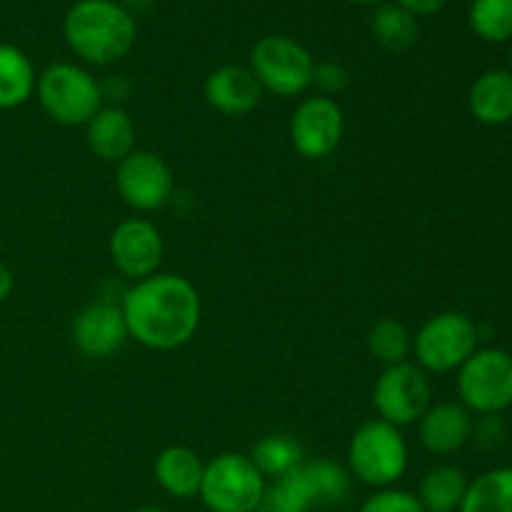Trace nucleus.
<instances>
[{
    "label": "nucleus",
    "instance_id": "nucleus-26",
    "mask_svg": "<svg viewBox=\"0 0 512 512\" xmlns=\"http://www.w3.org/2000/svg\"><path fill=\"white\" fill-rule=\"evenodd\" d=\"M468 23L485 43H508L512 40V0H473Z\"/></svg>",
    "mask_w": 512,
    "mask_h": 512
},
{
    "label": "nucleus",
    "instance_id": "nucleus-20",
    "mask_svg": "<svg viewBox=\"0 0 512 512\" xmlns=\"http://www.w3.org/2000/svg\"><path fill=\"white\" fill-rule=\"evenodd\" d=\"M33 63L18 45L0 43V110H15L28 103L35 93Z\"/></svg>",
    "mask_w": 512,
    "mask_h": 512
},
{
    "label": "nucleus",
    "instance_id": "nucleus-23",
    "mask_svg": "<svg viewBox=\"0 0 512 512\" xmlns=\"http://www.w3.org/2000/svg\"><path fill=\"white\" fill-rule=\"evenodd\" d=\"M458 512H512V465L470 480Z\"/></svg>",
    "mask_w": 512,
    "mask_h": 512
},
{
    "label": "nucleus",
    "instance_id": "nucleus-13",
    "mask_svg": "<svg viewBox=\"0 0 512 512\" xmlns=\"http://www.w3.org/2000/svg\"><path fill=\"white\" fill-rule=\"evenodd\" d=\"M108 255L113 268L130 283L160 273L165 255L163 233L148 218H125L108 238Z\"/></svg>",
    "mask_w": 512,
    "mask_h": 512
},
{
    "label": "nucleus",
    "instance_id": "nucleus-5",
    "mask_svg": "<svg viewBox=\"0 0 512 512\" xmlns=\"http://www.w3.org/2000/svg\"><path fill=\"white\" fill-rule=\"evenodd\" d=\"M43 113L63 128H85L103 108V85L75 63H53L38 75L35 83Z\"/></svg>",
    "mask_w": 512,
    "mask_h": 512
},
{
    "label": "nucleus",
    "instance_id": "nucleus-19",
    "mask_svg": "<svg viewBox=\"0 0 512 512\" xmlns=\"http://www.w3.org/2000/svg\"><path fill=\"white\" fill-rule=\"evenodd\" d=\"M468 110L480 125L500 128L512 123V70H485L473 80Z\"/></svg>",
    "mask_w": 512,
    "mask_h": 512
},
{
    "label": "nucleus",
    "instance_id": "nucleus-9",
    "mask_svg": "<svg viewBox=\"0 0 512 512\" xmlns=\"http://www.w3.org/2000/svg\"><path fill=\"white\" fill-rule=\"evenodd\" d=\"M458 398L473 415H503L512 408V353L478 348L458 370Z\"/></svg>",
    "mask_w": 512,
    "mask_h": 512
},
{
    "label": "nucleus",
    "instance_id": "nucleus-15",
    "mask_svg": "<svg viewBox=\"0 0 512 512\" xmlns=\"http://www.w3.org/2000/svg\"><path fill=\"white\" fill-rule=\"evenodd\" d=\"M418 440L430 455L448 458L473 443L475 415L455 400L433 403L418 420Z\"/></svg>",
    "mask_w": 512,
    "mask_h": 512
},
{
    "label": "nucleus",
    "instance_id": "nucleus-3",
    "mask_svg": "<svg viewBox=\"0 0 512 512\" xmlns=\"http://www.w3.org/2000/svg\"><path fill=\"white\" fill-rule=\"evenodd\" d=\"M353 478L335 460H303L295 470L265 488L258 512H313V508H338L350 498Z\"/></svg>",
    "mask_w": 512,
    "mask_h": 512
},
{
    "label": "nucleus",
    "instance_id": "nucleus-1",
    "mask_svg": "<svg viewBox=\"0 0 512 512\" xmlns=\"http://www.w3.org/2000/svg\"><path fill=\"white\" fill-rule=\"evenodd\" d=\"M130 340L155 353H170L198 335L203 298L185 275L155 273L130 285L120 300Z\"/></svg>",
    "mask_w": 512,
    "mask_h": 512
},
{
    "label": "nucleus",
    "instance_id": "nucleus-7",
    "mask_svg": "<svg viewBox=\"0 0 512 512\" xmlns=\"http://www.w3.org/2000/svg\"><path fill=\"white\" fill-rule=\"evenodd\" d=\"M268 480L243 453H223L205 463L198 498L210 512H258Z\"/></svg>",
    "mask_w": 512,
    "mask_h": 512
},
{
    "label": "nucleus",
    "instance_id": "nucleus-6",
    "mask_svg": "<svg viewBox=\"0 0 512 512\" xmlns=\"http://www.w3.org/2000/svg\"><path fill=\"white\" fill-rule=\"evenodd\" d=\"M478 348V323L460 310H443V313L430 315L413 335L415 365L428 375L458 373Z\"/></svg>",
    "mask_w": 512,
    "mask_h": 512
},
{
    "label": "nucleus",
    "instance_id": "nucleus-14",
    "mask_svg": "<svg viewBox=\"0 0 512 512\" xmlns=\"http://www.w3.org/2000/svg\"><path fill=\"white\" fill-rule=\"evenodd\" d=\"M70 340L83 358H115L130 340L120 303L100 298L83 305L70 323Z\"/></svg>",
    "mask_w": 512,
    "mask_h": 512
},
{
    "label": "nucleus",
    "instance_id": "nucleus-22",
    "mask_svg": "<svg viewBox=\"0 0 512 512\" xmlns=\"http://www.w3.org/2000/svg\"><path fill=\"white\" fill-rule=\"evenodd\" d=\"M370 30L380 48L388 53H405L418 43L420 35L418 18L400 8L398 3H380L370 20Z\"/></svg>",
    "mask_w": 512,
    "mask_h": 512
},
{
    "label": "nucleus",
    "instance_id": "nucleus-30",
    "mask_svg": "<svg viewBox=\"0 0 512 512\" xmlns=\"http://www.w3.org/2000/svg\"><path fill=\"white\" fill-rule=\"evenodd\" d=\"M403 10H408L415 18H425V15H435L448 5V0H395Z\"/></svg>",
    "mask_w": 512,
    "mask_h": 512
},
{
    "label": "nucleus",
    "instance_id": "nucleus-16",
    "mask_svg": "<svg viewBox=\"0 0 512 512\" xmlns=\"http://www.w3.org/2000/svg\"><path fill=\"white\" fill-rule=\"evenodd\" d=\"M203 95L205 103L220 115L243 118L258 108L263 100V88L253 70L245 65H220L205 78Z\"/></svg>",
    "mask_w": 512,
    "mask_h": 512
},
{
    "label": "nucleus",
    "instance_id": "nucleus-27",
    "mask_svg": "<svg viewBox=\"0 0 512 512\" xmlns=\"http://www.w3.org/2000/svg\"><path fill=\"white\" fill-rule=\"evenodd\" d=\"M358 512H425L418 495L403 488H383L370 493Z\"/></svg>",
    "mask_w": 512,
    "mask_h": 512
},
{
    "label": "nucleus",
    "instance_id": "nucleus-33",
    "mask_svg": "<svg viewBox=\"0 0 512 512\" xmlns=\"http://www.w3.org/2000/svg\"><path fill=\"white\" fill-rule=\"evenodd\" d=\"M350 3H358V5H380L385 0H350Z\"/></svg>",
    "mask_w": 512,
    "mask_h": 512
},
{
    "label": "nucleus",
    "instance_id": "nucleus-10",
    "mask_svg": "<svg viewBox=\"0 0 512 512\" xmlns=\"http://www.w3.org/2000/svg\"><path fill=\"white\" fill-rule=\"evenodd\" d=\"M433 405V388L425 370L415 363H398L383 368L373 385V408L380 420L408 428L423 418L425 410Z\"/></svg>",
    "mask_w": 512,
    "mask_h": 512
},
{
    "label": "nucleus",
    "instance_id": "nucleus-29",
    "mask_svg": "<svg viewBox=\"0 0 512 512\" xmlns=\"http://www.w3.org/2000/svg\"><path fill=\"white\" fill-rule=\"evenodd\" d=\"M508 438V425L500 415H478L473 425V440L483 450H495Z\"/></svg>",
    "mask_w": 512,
    "mask_h": 512
},
{
    "label": "nucleus",
    "instance_id": "nucleus-25",
    "mask_svg": "<svg viewBox=\"0 0 512 512\" xmlns=\"http://www.w3.org/2000/svg\"><path fill=\"white\" fill-rule=\"evenodd\" d=\"M365 343H368L370 355H373L383 368L408 363V358L413 355V335H410V330L405 328L398 318L375 320V323L370 325Z\"/></svg>",
    "mask_w": 512,
    "mask_h": 512
},
{
    "label": "nucleus",
    "instance_id": "nucleus-31",
    "mask_svg": "<svg viewBox=\"0 0 512 512\" xmlns=\"http://www.w3.org/2000/svg\"><path fill=\"white\" fill-rule=\"evenodd\" d=\"M13 288H15L13 270H10L5 263H0V303H5V300L10 298Z\"/></svg>",
    "mask_w": 512,
    "mask_h": 512
},
{
    "label": "nucleus",
    "instance_id": "nucleus-28",
    "mask_svg": "<svg viewBox=\"0 0 512 512\" xmlns=\"http://www.w3.org/2000/svg\"><path fill=\"white\" fill-rule=\"evenodd\" d=\"M350 83L348 70L340 63H333V60H323V63H315L313 70V85L320 90L318 95H325V98H335V95L343 93Z\"/></svg>",
    "mask_w": 512,
    "mask_h": 512
},
{
    "label": "nucleus",
    "instance_id": "nucleus-12",
    "mask_svg": "<svg viewBox=\"0 0 512 512\" xmlns=\"http://www.w3.org/2000/svg\"><path fill=\"white\" fill-rule=\"evenodd\" d=\"M345 135V113L335 98L310 95L300 100L290 118V143L305 160H325L340 148Z\"/></svg>",
    "mask_w": 512,
    "mask_h": 512
},
{
    "label": "nucleus",
    "instance_id": "nucleus-21",
    "mask_svg": "<svg viewBox=\"0 0 512 512\" xmlns=\"http://www.w3.org/2000/svg\"><path fill=\"white\" fill-rule=\"evenodd\" d=\"M465 473L455 465H435L420 480L418 500L425 512H458L463 505L465 493H468Z\"/></svg>",
    "mask_w": 512,
    "mask_h": 512
},
{
    "label": "nucleus",
    "instance_id": "nucleus-4",
    "mask_svg": "<svg viewBox=\"0 0 512 512\" xmlns=\"http://www.w3.org/2000/svg\"><path fill=\"white\" fill-rule=\"evenodd\" d=\"M350 478L373 490L395 488L408 473L410 450L403 430L375 418L360 425L345 453Z\"/></svg>",
    "mask_w": 512,
    "mask_h": 512
},
{
    "label": "nucleus",
    "instance_id": "nucleus-11",
    "mask_svg": "<svg viewBox=\"0 0 512 512\" xmlns=\"http://www.w3.org/2000/svg\"><path fill=\"white\" fill-rule=\"evenodd\" d=\"M115 190L135 213H153L173 198V170L158 153L135 148L128 158L115 163Z\"/></svg>",
    "mask_w": 512,
    "mask_h": 512
},
{
    "label": "nucleus",
    "instance_id": "nucleus-18",
    "mask_svg": "<svg viewBox=\"0 0 512 512\" xmlns=\"http://www.w3.org/2000/svg\"><path fill=\"white\" fill-rule=\"evenodd\" d=\"M205 463L188 445H168L155 455L153 475L158 488L175 500L198 498Z\"/></svg>",
    "mask_w": 512,
    "mask_h": 512
},
{
    "label": "nucleus",
    "instance_id": "nucleus-24",
    "mask_svg": "<svg viewBox=\"0 0 512 512\" xmlns=\"http://www.w3.org/2000/svg\"><path fill=\"white\" fill-rule=\"evenodd\" d=\"M248 458L265 480H278L303 463V445L290 435H265L250 448Z\"/></svg>",
    "mask_w": 512,
    "mask_h": 512
},
{
    "label": "nucleus",
    "instance_id": "nucleus-2",
    "mask_svg": "<svg viewBox=\"0 0 512 512\" xmlns=\"http://www.w3.org/2000/svg\"><path fill=\"white\" fill-rule=\"evenodd\" d=\"M63 35L75 58L88 65H115L133 50L138 25L115 0H78L63 20Z\"/></svg>",
    "mask_w": 512,
    "mask_h": 512
},
{
    "label": "nucleus",
    "instance_id": "nucleus-8",
    "mask_svg": "<svg viewBox=\"0 0 512 512\" xmlns=\"http://www.w3.org/2000/svg\"><path fill=\"white\" fill-rule=\"evenodd\" d=\"M250 70L263 93L298 98L313 88L315 60L305 45L288 35H265L250 50Z\"/></svg>",
    "mask_w": 512,
    "mask_h": 512
},
{
    "label": "nucleus",
    "instance_id": "nucleus-32",
    "mask_svg": "<svg viewBox=\"0 0 512 512\" xmlns=\"http://www.w3.org/2000/svg\"><path fill=\"white\" fill-rule=\"evenodd\" d=\"M130 512H168L165 508H158V505H140V508L130 510Z\"/></svg>",
    "mask_w": 512,
    "mask_h": 512
},
{
    "label": "nucleus",
    "instance_id": "nucleus-17",
    "mask_svg": "<svg viewBox=\"0 0 512 512\" xmlns=\"http://www.w3.org/2000/svg\"><path fill=\"white\" fill-rule=\"evenodd\" d=\"M85 143L95 158L105 163H120L135 150V123L120 105H108L95 113L85 125Z\"/></svg>",
    "mask_w": 512,
    "mask_h": 512
}]
</instances>
